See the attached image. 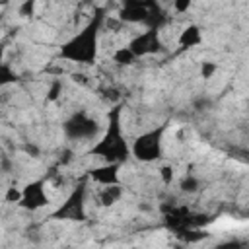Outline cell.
<instances>
[{"mask_svg": "<svg viewBox=\"0 0 249 249\" xmlns=\"http://www.w3.org/2000/svg\"><path fill=\"white\" fill-rule=\"evenodd\" d=\"M105 19V10L97 8L93 18L84 25L82 31H78L72 39L62 43L60 47V58L76 62V64H93L97 58V45H99V31Z\"/></svg>", "mask_w": 249, "mask_h": 249, "instance_id": "cell-1", "label": "cell"}, {"mask_svg": "<svg viewBox=\"0 0 249 249\" xmlns=\"http://www.w3.org/2000/svg\"><path fill=\"white\" fill-rule=\"evenodd\" d=\"M109 124L101 140H97L91 148V156L105 160L107 163H123L130 156V146L123 136V124H121V107H113L109 111Z\"/></svg>", "mask_w": 249, "mask_h": 249, "instance_id": "cell-2", "label": "cell"}, {"mask_svg": "<svg viewBox=\"0 0 249 249\" xmlns=\"http://www.w3.org/2000/svg\"><path fill=\"white\" fill-rule=\"evenodd\" d=\"M163 132H165V124L142 132V134L132 142L130 154H132L138 161H144V163H150V161L160 160V158H161V152H163V148H161Z\"/></svg>", "mask_w": 249, "mask_h": 249, "instance_id": "cell-3", "label": "cell"}, {"mask_svg": "<svg viewBox=\"0 0 249 249\" xmlns=\"http://www.w3.org/2000/svg\"><path fill=\"white\" fill-rule=\"evenodd\" d=\"M62 130H64V136L70 138V140H80V142H86V140H93L99 132V123L95 119H91L86 111H76L72 113L64 124H62Z\"/></svg>", "mask_w": 249, "mask_h": 249, "instance_id": "cell-4", "label": "cell"}, {"mask_svg": "<svg viewBox=\"0 0 249 249\" xmlns=\"http://www.w3.org/2000/svg\"><path fill=\"white\" fill-rule=\"evenodd\" d=\"M86 183H80L68 198L53 212L51 218L54 220H70V222H84L86 220Z\"/></svg>", "mask_w": 249, "mask_h": 249, "instance_id": "cell-5", "label": "cell"}, {"mask_svg": "<svg viewBox=\"0 0 249 249\" xmlns=\"http://www.w3.org/2000/svg\"><path fill=\"white\" fill-rule=\"evenodd\" d=\"M163 47L161 39H160V31L158 27H148L146 31H142L140 35H136L130 43L128 49L134 53V56H148V54H156L160 53Z\"/></svg>", "mask_w": 249, "mask_h": 249, "instance_id": "cell-6", "label": "cell"}, {"mask_svg": "<svg viewBox=\"0 0 249 249\" xmlns=\"http://www.w3.org/2000/svg\"><path fill=\"white\" fill-rule=\"evenodd\" d=\"M18 204L21 208H25V210H39V208L47 206L49 204V196H47V191H45V181L37 179V181L27 183L21 189V200Z\"/></svg>", "mask_w": 249, "mask_h": 249, "instance_id": "cell-7", "label": "cell"}, {"mask_svg": "<svg viewBox=\"0 0 249 249\" xmlns=\"http://www.w3.org/2000/svg\"><path fill=\"white\" fill-rule=\"evenodd\" d=\"M89 179H93L99 185H113L119 183V163H105L99 167L89 169Z\"/></svg>", "mask_w": 249, "mask_h": 249, "instance_id": "cell-8", "label": "cell"}, {"mask_svg": "<svg viewBox=\"0 0 249 249\" xmlns=\"http://www.w3.org/2000/svg\"><path fill=\"white\" fill-rule=\"evenodd\" d=\"M177 43H179L181 49H193V47H198V45L202 43V31H200V27L195 25V23L187 25V27L179 33Z\"/></svg>", "mask_w": 249, "mask_h": 249, "instance_id": "cell-9", "label": "cell"}, {"mask_svg": "<svg viewBox=\"0 0 249 249\" xmlns=\"http://www.w3.org/2000/svg\"><path fill=\"white\" fill-rule=\"evenodd\" d=\"M123 187L119 185V183H113V185H103V189L99 191V204L101 206H113V204H117L119 200H121V196H123Z\"/></svg>", "mask_w": 249, "mask_h": 249, "instance_id": "cell-10", "label": "cell"}, {"mask_svg": "<svg viewBox=\"0 0 249 249\" xmlns=\"http://www.w3.org/2000/svg\"><path fill=\"white\" fill-rule=\"evenodd\" d=\"M18 80H19L18 72H16L8 62H2V64H0V88L10 86V84H16Z\"/></svg>", "mask_w": 249, "mask_h": 249, "instance_id": "cell-11", "label": "cell"}, {"mask_svg": "<svg viewBox=\"0 0 249 249\" xmlns=\"http://www.w3.org/2000/svg\"><path fill=\"white\" fill-rule=\"evenodd\" d=\"M113 60H115L117 64H121V66H130V64L136 60V56H134V53H132L128 47H121V49H117V51L113 53Z\"/></svg>", "mask_w": 249, "mask_h": 249, "instance_id": "cell-12", "label": "cell"}, {"mask_svg": "<svg viewBox=\"0 0 249 249\" xmlns=\"http://www.w3.org/2000/svg\"><path fill=\"white\" fill-rule=\"evenodd\" d=\"M179 189L183 191V193H187V195H193V193H196L198 189H200V181H198V177H195V175H185L181 181H179Z\"/></svg>", "mask_w": 249, "mask_h": 249, "instance_id": "cell-13", "label": "cell"}, {"mask_svg": "<svg viewBox=\"0 0 249 249\" xmlns=\"http://www.w3.org/2000/svg\"><path fill=\"white\" fill-rule=\"evenodd\" d=\"M60 93H62V82L60 80H53L49 89H47V101H51V103L56 101L60 97Z\"/></svg>", "mask_w": 249, "mask_h": 249, "instance_id": "cell-14", "label": "cell"}, {"mask_svg": "<svg viewBox=\"0 0 249 249\" xmlns=\"http://www.w3.org/2000/svg\"><path fill=\"white\" fill-rule=\"evenodd\" d=\"M216 70H218V64H216V62H212V60L200 62V78H202V80H210Z\"/></svg>", "mask_w": 249, "mask_h": 249, "instance_id": "cell-15", "label": "cell"}, {"mask_svg": "<svg viewBox=\"0 0 249 249\" xmlns=\"http://www.w3.org/2000/svg\"><path fill=\"white\" fill-rule=\"evenodd\" d=\"M4 200L6 202H10V204H18L19 200H21V189H18V187H8L6 189V193H4Z\"/></svg>", "mask_w": 249, "mask_h": 249, "instance_id": "cell-16", "label": "cell"}, {"mask_svg": "<svg viewBox=\"0 0 249 249\" xmlns=\"http://www.w3.org/2000/svg\"><path fill=\"white\" fill-rule=\"evenodd\" d=\"M160 177H161L163 185H171L173 179H175V169L171 165H161L160 167Z\"/></svg>", "mask_w": 249, "mask_h": 249, "instance_id": "cell-17", "label": "cell"}, {"mask_svg": "<svg viewBox=\"0 0 249 249\" xmlns=\"http://www.w3.org/2000/svg\"><path fill=\"white\" fill-rule=\"evenodd\" d=\"M35 4H37V0H23L21 6H19V16L21 18H31L35 14Z\"/></svg>", "mask_w": 249, "mask_h": 249, "instance_id": "cell-18", "label": "cell"}, {"mask_svg": "<svg viewBox=\"0 0 249 249\" xmlns=\"http://www.w3.org/2000/svg\"><path fill=\"white\" fill-rule=\"evenodd\" d=\"M123 6H144V8H156V0H121Z\"/></svg>", "mask_w": 249, "mask_h": 249, "instance_id": "cell-19", "label": "cell"}, {"mask_svg": "<svg viewBox=\"0 0 249 249\" xmlns=\"http://www.w3.org/2000/svg\"><path fill=\"white\" fill-rule=\"evenodd\" d=\"M193 6V0H173V8L177 14H185L189 12V8Z\"/></svg>", "mask_w": 249, "mask_h": 249, "instance_id": "cell-20", "label": "cell"}, {"mask_svg": "<svg viewBox=\"0 0 249 249\" xmlns=\"http://www.w3.org/2000/svg\"><path fill=\"white\" fill-rule=\"evenodd\" d=\"M23 152H25V154H29L31 158H37V156L41 154V150H39L35 144H25V146H23Z\"/></svg>", "mask_w": 249, "mask_h": 249, "instance_id": "cell-21", "label": "cell"}, {"mask_svg": "<svg viewBox=\"0 0 249 249\" xmlns=\"http://www.w3.org/2000/svg\"><path fill=\"white\" fill-rule=\"evenodd\" d=\"M208 103H210V101H208L206 97H200V99H196V103H195V107H196L198 111H202V107H206Z\"/></svg>", "mask_w": 249, "mask_h": 249, "instance_id": "cell-22", "label": "cell"}, {"mask_svg": "<svg viewBox=\"0 0 249 249\" xmlns=\"http://www.w3.org/2000/svg\"><path fill=\"white\" fill-rule=\"evenodd\" d=\"M72 78H74V82H80V84H84V82H86V80H84V78H86L84 74H72Z\"/></svg>", "mask_w": 249, "mask_h": 249, "instance_id": "cell-23", "label": "cell"}, {"mask_svg": "<svg viewBox=\"0 0 249 249\" xmlns=\"http://www.w3.org/2000/svg\"><path fill=\"white\" fill-rule=\"evenodd\" d=\"M4 51H6V45H4V43H0V64L4 62Z\"/></svg>", "mask_w": 249, "mask_h": 249, "instance_id": "cell-24", "label": "cell"}, {"mask_svg": "<svg viewBox=\"0 0 249 249\" xmlns=\"http://www.w3.org/2000/svg\"><path fill=\"white\" fill-rule=\"evenodd\" d=\"M10 4V0H0V8H4V6H8Z\"/></svg>", "mask_w": 249, "mask_h": 249, "instance_id": "cell-25", "label": "cell"}]
</instances>
